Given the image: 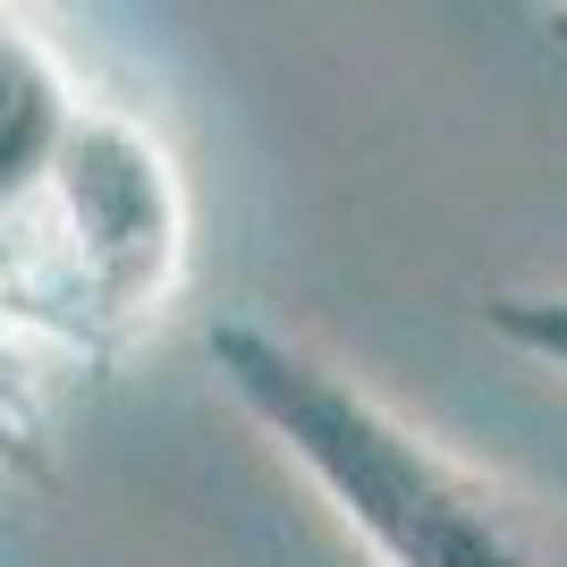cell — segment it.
<instances>
[{
	"label": "cell",
	"mask_w": 567,
	"mask_h": 567,
	"mask_svg": "<svg viewBox=\"0 0 567 567\" xmlns=\"http://www.w3.org/2000/svg\"><path fill=\"white\" fill-rule=\"evenodd\" d=\"M204 355L220 399L306 474L373 567H567L559 499L415 424L322 339L271 313H220Z\"/></svg>",
	"instance_id": "obj_1"
},
{
	"label": "cell",
	"mask_w": 567,
	"mask_h": 567,
	"mask_svg": "<svg viewBox=\"0 0 567 567\" xmlns=\"http://www.w3.org/2000/svg\"><path fill=\"white\" fill-rule=\"evenodd\" d=\"M187 280V187L136 111L85 94L0 246V348L51 406V381L111 364Z\"/></svg>",
	"instance_id": "obj_2"
},
{
	"label": "cell",
	"mask_w": 567,
	"mask_h": 567,
	"mask_svg": "<svg viewBox=\"0 0 567 567\" xmlns=\"http://www.w3.org/2000/svg\"><path fill=\"white\" fill-rule=\"evenodd\" d=\"M76 111H85V76L69 69V51L51 43L34 18L0 9V246H9L25 195L51 169V153H60ZM43 441H51V406L18 381V364L0 348V457L25 466Z\"/></svg>",
	"instance_id": "obj_3"
},
{
	"label": "cell",
	"mask_w": 567,
	"mask_h": 567,
	"mask_svg": "<svg viewBox=\"0 0 567 567\" xmlns=\"http://www.w3.org/2000/svg\"><path fill=\"white\" fill-rule=\"evenodd\" d=\"M483 322L567 381V288H499V297H483Z\"/></svg>",
	"instance_id": "obj_4"
}]
</instances>
